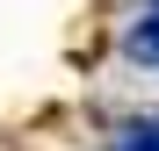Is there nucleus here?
<instances>
[{
    "instance_id": "2",
    "label": "nucleus",
    "mask_w": 159,
    "mask_h": 151,
    "mask_svg": "<svg viewBox=\"0 0 159 151\" xmlns=\"http://www.w3.org/2000/svg\"><path fill=\"white\" fill-rule=\"evenodd\" d=\"M109 151H159V115H145V122H123V130L109 137Z\"/></svg>"
},
{
    "instance_id": "1",
    "label": "nucleus",
    "mask_w": 159,
    "mask_h": 151,
    "mask_svg": "<svg viewBox=\"0 0 159 151\" xmlns=\"http://www.w3.org/2000/svg\"><path fill=\"white\" fill-rule=\"evenodd\" d=\"M123 43H130V58H138V65H159V7H145L138 22H130Z\"/></svg>"
}]
</instances>
